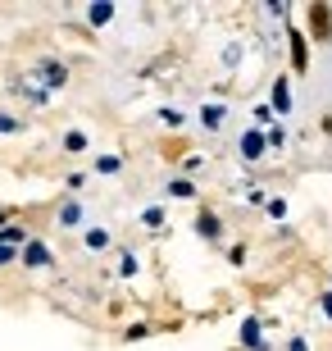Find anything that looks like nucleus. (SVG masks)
<instances>
[{
	"label": "nucleus",
	"mask_w": 332,
	"mask_h": 351,
	"mask_svg": "<svg viewBox=\"0 0 332 351\" xmlns=\"http://www.w3.org/2000/svg\"><path fill=\"white\" fill-rule=\"evenodd\" d=\"M309 32H314V41H332V5H323V0L309 5Z\"/></svg>",
	"instance_id": "1"
},
{
	"label": "nucleus",
	"mask_w": 332,
	"mask_h": 351,
	"mask_svg": "<svg viewBox=\"0 0 332 351\" xmlns=\"http://www.w3.org/2000/svg\"><path fill=\"white\" fill-rule=\"evenodd\" d=\"M292 69L305 73L309 69V51H305V32H292Z\"/></svg>",
	"instance_id": "2"
},
{
	"label": "nucleus",
	"mask_w": 332,
	"mask_h": 351,
	"mask_svg": "<svg viewBox=\"0 0 332 351\" xmlns=\"http://www.w3.org/2000/svg\"><path fill=\"white\" fill-rule=\"evenodd\" d=\"M242 151H246V160H259V156H264V137H259V132H246Z\"/></svg>",
	"instance_id": "3"
},
{
	"label": "nucleus",
	"mask_w": 332,
	"mask_h": 351,
	"mask_svg": "<svg viewBox=\"0 0 332 351\" xmlns=\"http://www.w3.org/2000/svg\"><path fill=\"white\" fill-rule=\"evenodd\" d=\"M23 261H27V265H46V261H51V251L41 247V242H32V247H27V256H23Z\"/></svg>",
	"instance_id": "4"
},
{
	"label": "nucleus",
	"mask_w": 332,
	"mask_h": 351,
	"mask_svg": "<svg viewBox=\"0 0 332 351\" xmlns=\"http://www.w3.org/2000/svg\"><path fill=\"white\" fill-rule=\"evenodd\" d=\"M196 228H201L205 237H218V219H214V215H209V210H205V215H201V223H196Z\"/></svg>",
	"instance_id": "5"
},
{
	"label": "nucleus",
	"mask_w": 332,
	"mask_h": 351,
	"mask_svg": "<svg viewBox=\"0 0 332 351\" xmlns=\"http://www.w3.org/2000/svg\"><path fill=\"white\" fill-rule=\"evenodd\" d=\"M273 105H278V110H287V105H292V91H287V82H278V87H273Z\"/></svg>",
	"instance_id": "6"
},
{
	"label": "nucleus",
	"mask_w": 332,
	"mask_h": 351,
	"mask_svg": "<svg viewBox=\"0 0 332 351\" xmlns=\"http://www.w3.org/2000/svg\"><path fill=\"white\" fill-rule=\"evenodd\" d=\"M64 146H68V151H82L87 142H82V132H68V137H64Z\"/></svg>",
	"instance_id": "7"
},
{
	"label": "nucleus",
	"mask_w": 332,
	"mask_h": 351,
	"mask_svg": "<svg viewBox=\"0 0 332 351\" xmlns=\"http://www.w3.org/2000/svg\"><path fill=\"white\" fill-rule=\"evenodd\" d=\"M5 261H14V251H10V242H0V265Z\"/></svg>",
	"instance_id": "8"
},
{
	"label": "nucleus",
	"mask_w": 332,
	"mask_h": 351,
	"mask_svg": "<svg viewBox=\"0 0 332 351\" xmlns=\"http://www.w3.org/2000/svg\"><path fill=\"white\" fill-rule=\"evenodd\" d=\"M292 351H305V342H301V338H296V342H292Z\"/></svg>",
	"instance_id": "9"
},
{
	"label": "nucleus",
	"mask_w": 332,
	"mask_h": 351,
	"mask_svg": "<svg viewBox=\"0 0 332 351\" xmlns=\"http://www.w3.org/2000/svg\"><path fill=\"white\" fill-rule=\"evenodd\" d=\"M323 311H328V315H332V297H323Z\"/></svg>",
	"instance_id": "10"
}]
</instances>
